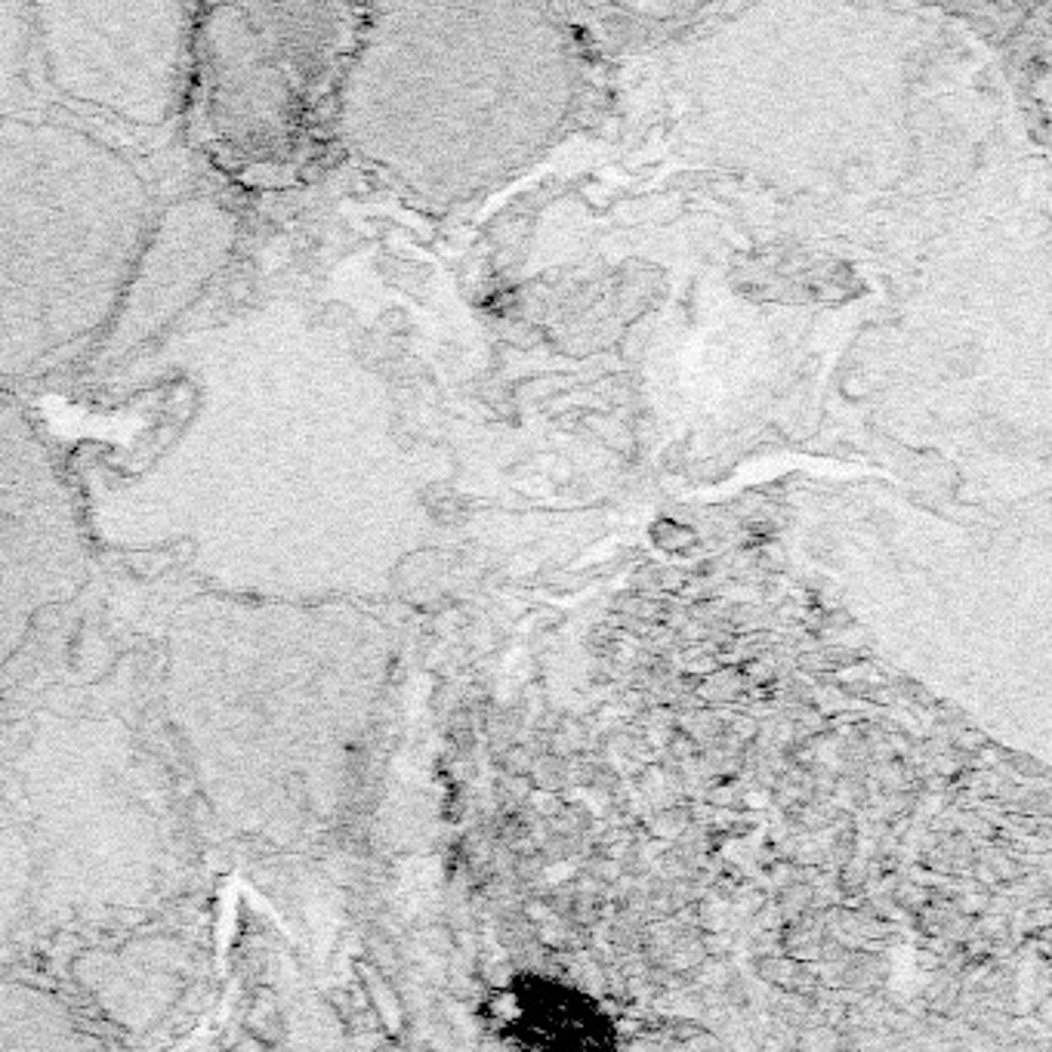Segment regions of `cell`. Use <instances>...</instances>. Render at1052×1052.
<instances>
[{"instance_id": "cell-2", "label": "cell", "mask_w": 1052, "mask_h": 1052, "mask_svg": "<svg viewBox=\"0 0 1052 1052\" xmlns=\"http://www.w3.org/2000/svg\"><path fill=\"white\" fill-rule=\"evenodd\" d=\"M195 22L201 118L235 161L297 158L346 41L328 4H216Z\"/></svg>"}, {"instance_id": "cell-7", "label": "cell", "mask_w": 1052, "mask_h": 1052, "mask_svg": "<svg viewBox=\"0 0 1052 1052\" xmlns=\"http://www.w3.org/2000/svg\"><path fill=\"white\" fill-rule=\"evenodd\" d=\"M34 44V13L28 4H0V108H4L25 75Z\"/></svg>"}, {"instance_id": "cell-5", "label": "cell", "mask_w": 1052, "mask_h": 1052, "mask_svg": "<svg viewBox=\"0 0 1052 1052\" xmlns=\"http://www.w3.org/2000/svg\"><path fill=\"white\" fill-rule=\"evenodd\" d=\"M238 244V216L216 198L173 201L149 226L121 303L99 337L93 365L112 368L130 352L158 340L173 321L226 269Z\"/></svg>"}, {"instance_id": "cell-10", "label": "cell", "mask_w": 1052, "mask_h": 1052, "mask_svg": "<svg viewBox=\"0 0 1052 1052\" xmlns=\"http://www.w3.org/2000/svg\"><path fill=\"white\" fill-rule=\"evenodd\" d=\"M232 1052H269V1046H266L263 1040H257V1037L244 1034V1037L235 1043V1049H232Z\"/></svg>"}, {"instance_id": "cell-4", "label": "cell", "mask_w": 1052, "mask_h": 1052, "mask_svg": "<svg viewBox=\"0 0 1052 1052\" xmlns=\"http://www.w3.org/2000/svg\"><path fill=\"white\" fill-rule=\"evenodd\" d=\"M90 568L78 503L50 445L0 398V667L47 608L87 587Z\"/></svg>"}, {"instance_id": "cell-9", "label": "cell", "mask_w": 1052, "mask_h": 1052, "mask_svg": "<svg viewBox=\"0 0 1052 1052\" xmlns=\"http://www.w3.org/2000/svg\"><path fill=\"white\" fill-rule=\"evenodd\" d=\"M833 1046H837V1034L827 1031V1028L812 1031V1034L803 1040V1052H837Z\"/></svg>"}, {"instance_id": "cell-3", "label": "cell", "mask_w": 1052, "mask_h": 1052, "mask_svg": "<svg viewBox=\"0 0 1052 1052\" xmlns=\"http://www.w3.org/2000/svg\"><path fill=\"white\" fill-rule=\"evenodd\" d=\"M31 13L47 78L62 96L142 130L173 118L195 68V7L102 0L38 4Z\"/></svg>"}, {"instance_id": "cell-8", "label": "cell", "mask_w": 1052, "mask_h": 1052, "mask_svg": "<svg viewBox=\"0 0 1052 1052\" xmlns=\"http://www.w3.org/2000/svg\"><path fill=\"white\" fill-rule=\"evenodd\" d=\"M281 1019H278V1006H275V994L269 988H260L257 994H253L250 1000V1012H247V1028H250V1037L263 1040L266 1046L278 1037V1028Z\"/></svg>"}, {"instance_id": "cell-1", "label": "cell", "mask_w": 1052, "mask_h": 1052, "mask_svg": "<svg viewBox=\"0 0 1052 1052\" xmlns=\"http://www.w3.org/2000/svg\"><path fill=\"white\" fill-rule=\"evenodd\" d=\"M149 226V186L102 139L0 121V380L99 343Z\"/></svg>"}, {"instance_id": "cell-6", "label": "cell", "mask_w": 1052, "mask_h": 1052, "mask_svg": "<svg viewBox=\"0 0 1052 1052\" xmlns=\"http://www.w3.org/2000/svg\"><path fill=\"white\" fill-rule=\"evenodd\" d=\"M506 1025L525 1052H611L614 1028L608 1015L584 994L528 978L506 988Z\"/></svg>"}]
</instances>
